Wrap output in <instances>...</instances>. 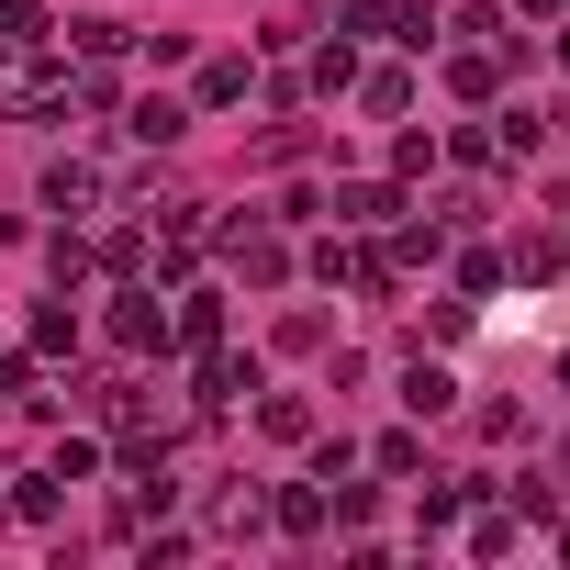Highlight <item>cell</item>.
Returning a JSON list of instances; mask_svg holds the SVG:
<instances>
[{"mask_svg":"<svg viewBox=\"0 0 570 570\" xmlns=\"http://www.w3.org/2000/svg\"><path fill=\"white\" fill-rule=\"evenodd\" d=\"M235 392H257V370H246V358H224V347H202V414H224Z\"/></svg>","mask_w":570,"mask_h":570,"instance_id":"obj_8","label":"cell"},{"mask_svg":"<svg viewBox=\"0 0 570 570\" xmlns=\"http://www.w3.org/2000/svg\"><path fill=\"white\" fill-rule=\"evenodd\" d=\"M213 525H224V537H257V525H268V492H257V481H235V492L213 503Z\"/></svg>","mask_w":570,"mask_h":570,"instance_id":"obj_11","label":"cell"},{"mask_svg":"<svg viewBox=\"0 0 570 570\" xmlns=\"http://www.w3.org/2000/svg\"><path fill=\"white\" fill-rule=\"evenodd\" d=\"M168 325H179V347H213V336H224V303H213V292H179Z\"/></svg>","mask_w":570,"mask_h":570,"instance_id":"obj_10","label":"cell"},{"mask_svg":"<svg viewBox=\"0 0 570 570\" xmlns=\"http://www.w3.org/2000/svg\"><path fill=\"white\" fill-rule=\"evenodd\" d=\"M101 202H112V179H101L90 157H57V168H46V213H68V224H79V213H101Z\"/></svg>","mask_w":570,"mask_h":570,"instance_id":"obj_1","label":"cell"},{"mask_svg":"<svg viewBox=\"0 0 570 570\" xmlns=\"http://www.w3.org/2000/svg\"><path fill=\"white\" fill-rule=\"evenodd\" d=\"M268 525H279V537H314V525H325V492H279Z\"/></svg>","mask_w":570,"mask_h":570,"instance_id":"obj_13","label":"cell"},{"mask_svg":"<svg viewBox=\"0 0 570 570\" xmlns=\"http://www.w3.org/2000/svg\"><path fill=\"white\" fill-rule=\"evenodd\" d=\"M124 135H135V146H179V135H190V112H179V101H157V90H146V101H135V112H124Z\"/></svg>","mask_w":570,"mask_h":570,"instance_id":"obj_6","label":"cell"},{"mask_svg":"<svg viewBox=\"0 0 570 570\" xmlns=\"http://www.w3.org/2000/svg\"><path fill=\"white\" fill-rule=\"evenodd\" d=\"M448 403H459V381H448L436 358H414V370H403V414H448Z\"/></svg>","mask_w":570,"mask_h":570,"instance_id":"obj_9","label":"cell"},{"mask_svg":"<svg viewBox=\"0 0 570 570\" xmlns=\"http://www.w3.org/2000/svg\"><path fill=\"white\" fill-rule=\"evenodd\" d=\"M257 425H268V436H292V448H303V436H314V403H303V392H268V403H257Z\"/></svg>","mask_w":570,"mask_h":570,"instance_id":"obj_12","label":"cell"},{"mask_svg":"<svg viewBox=\"0 0 570 570\" xmlns=\"http://www.w3.org/2000/svg\"><path fill=\"white\" fill-rule=\"evenodd\" d=\"M213 246H224V257H235V268H246V279H292V246H279V235H268V224H224V235H213Z\"/></svg>","mask_w":570,"mask_h":570,"instance_id":"obj_2","label":"cell"},{"mask_svg":"<svg viewBox=\"0 0 570 570\" xmlns=\"http://www.w3.org/2000/svg\"><path fill=\"white\" fill-rule=\"evenodd\" d=\"M347 90H358V112H381V124H403V112H414V79H403V68H358Z\"/></svg>","mask_w":570,"mask_h":570,"instance_id":"obj_4","label":"cell"},{"mask_svg":"<svg viewBox=\"0 0 570 570\" xmlns=\"http://www.w3.org/2000/svg\"><path fill=\"white\" fill-rule=\"evenodd\" d=\"M0 514H12V492H0Z\"/></svg>","mask_w":570,"mask_h":570,"instance_id":"obj_17","label":"cell"},{"mask_svg":"<svg viewBox=\"0 0 570 570\" xmlns=\"http://www.w3.org/2000/svg\"><path fill=\"white\" fill-rule=\"evenodd\" d=\"M492 79H503V46H459L448 57V90L459 101H492Z\"/></svg>","mask_w":570,"mask_h":570,"instance_id":"obj_5","label":"cell"},{"mask_svg":"<svg viewBox=\"0 0 570 570\" xmlns=\"http://www.w3.org/2000/svg\"><path fill=\"white\" fill-rule=\"evenodd\" d=\"M68 35H79V57H90V68H101V57H124V46H135V35H124V23H68Z\"/></svg>","mask_w":570,"mask_h":570,"instance_id":"obj_16","label":"cell"},{"mask_svg":"<svg viewBox=\"0 0 570 570\" xmlns=\"http://www.w3.org/2000/svg\"><path fill=\"white\" fill-rule=\"evenodd\" d=\"M392 213H403L392 179H347V190H336V224H392Z\"/></svg>","mask_w":570,"mask_h":570,"instance_id":"obj_7","label":"cell"},{"mask_svg":"<svg viewBox=\"0 0 570 570\" xmlns=\"http://www.w3.org/2000/svg\"><path fill=\"white\" fill-rule=\"evenodd\" d=\"M559 548H570V525H559Z\"/></svg>","mask_w":570,"mask_h":570,"instance_id":"obj_18","label":"cell"},{"mask_svg":"<svg viewBox=\"0 0 570 570\" xmlns=\"http://www.w3.org/2000/svg\"><path fill=\"white\" fill-rule=\"evenodd\" d=\"M57 503H68V481H57V470H35V481L12 492V514H35V525H57Z\"/></svg>","mask_w":570,"mask_h":570,"instance_id":"obj_15","label":"cell"},{"mask_svg":"<svg viewBox=\"0 0 570 570\" xmlns=\"http://www.w3.org/2000/svg\"><path fill=\"white\" fill-rule=\"evenodd\" d=\"M112 347H124V358H168V347H179V325H168V314H157L146 292H135V303L112 314Z\"/></svg>","mask_w":570,"mask_h":570,"instance_id":"obj_3","label":"cell"},{"mask_svg":"<svg viewBox=\"0 0 570 570\" xmlns=\"http://www.w3.org/2000/svg\"><path fill=\"white\" fill-rule=\"evenodd\" d=\"M224 101H246V57H213L202 68V112H224Z\"/></svg>","mask_w":570,"mask_h":570,"instance_id":"obj_14","label":"cell"}]
</instances>
